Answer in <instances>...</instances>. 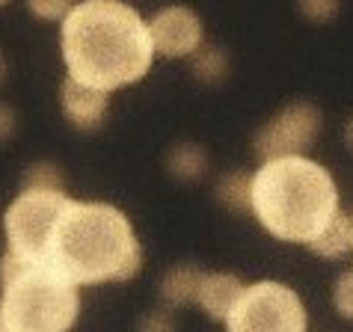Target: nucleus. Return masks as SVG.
Returning a JSON list of instances; mask_svg holds the SVG:
<instances>
[{"label": "nucleus", "mask_w": 353, "mask_h": 332, "mask_svg": "<svg viewBox=\"0 0 353 332\" xmlns=\"http://www.w3.org/2000/svg\"><path fill=\"white\" fill-rule=\"evenodd\" d=\"M60 51L72 81L113 92L140 83L154 63L149 24L125 0H81L63 18Z\"/></svg>", "instance_id": "1"}, {"label": "nucleus", "mask_w": 353, "mask_h": 332, "mask_svg": "<svg viewBox=\"0 0 353 332\" xmlns=\"http://www.w3.org/2000/svg\"><path fill=\"white\" fill-rule=\"evenodd\" d=\"M45 264L77 288L128 282L143 270V247L116 205L72 199L51 234Z\"/></svg>", "instance_id": "2"}, {"label": "nucleus", "mask_w": 353, "mask_h": 332, "mask_svg": "<svg viewBox=\"0 0 353 332\" xmlns=\"http://www.w3.org/2000/svg\"><path fill=\"white\" fill-rule=\"evenodd\" d=\"M339 187L327 166L309 158L264 160L252 172V217L276 240H315L336 217Z\"/></svg>", "instance_id": "3"}, {"label": "nucleus", "mask_w": 353, "mask_h": 332, "mask_svg": "<svg viewBox=\"0 0 353 332\" xmlns=\"http://www.w3.org/2000/svg\"><path fill=\"white\" fill-rule=\"evenodd\" d=\"M81 311V288L48 264L12 249L0 256V324L6 332H68Z\"/></svg>", "instance_id": "4"}, {"label": "nucleus", "mask_w": 353, "mask_h": 332, "mask_svg": "<svg viewBox=\"0 0 353 332\" xmlns=\"http://www.w3.org/2000/svg\"><path fill=\"white\" fill-rule=\"evenodd\" d=\"M68 202L72 196L65 190H21L3 214L6 249L33 264H45L48 243Z\"/></svg>", "instance_id": "5"}, {"label": "nucleus", "mask_w": 353, "mask_h": 332, "mask_svg": "<svg viewBox=\"0 0 353 332\" xmlns=\"http://www.w3.org/2000/svg\"><path fill=\"white\" fill-rule=\"evenodd\" d=\"M223 324L225 332H306L309 315L294 288L261 279L247 285Z\"/></svg>", "instance_id": "6"}, {"label": "nucleus", "mask_w": 353, "mask_h": 332, "mask_svg": "<svg viewBox=\"0 0 353 332\" xmlns=\"http://www.w3.org/2000/svg\"><path fill=\"white\" fill-rule=\"evenodd\" d=\"M323 116L312 101H291L268 119L252 136V152L264 160L276 158H306V152L318 143Z\"/></svg>", "instance_id": "7"}, {"label": "nucleus", "mask_w": 353, "mask_h": 332, "mask_svg": "<svg viewBox=\"0 0 353 332\" xmlns=\"http://www.w3.org/2000/svg\"><path fill=\"white\" fill-rule=\"evenodd\" d=\"M145 24H149L154 54L166 56V60L193 56L205 42L202 18L184 3H172V6L158 9Z\"/></svg>", "instance_id": "8"}, {"label": "nucleus", "mask_w": 353, "mask_h": 332, "mask_svg": "<svg viewBox=\"0 0 353 332\" xmlns=\"http://www.w3.org/2000/svg\"><path fill=\"white\" fill-rule=\"evenodd\" d=\"M60 104H63V113L68 125L74 131H83V134H92L101 128L107 110H110V92H101V90H92V86H83L65 77L63 86H60Z\"/></svg>", "instance_id": "9"}, {"label": "nucleus", "mask_w": 353, "mask_h": 332, "mask_svg": "<svg viewBox=\"0 0 353 332\" xmlns=\"http://www.w3.org/2000/svg\"><path fill=\"white\" fill-rule=\"evenodd\" d=\"M243 291H247V285H243V279L234 276V273H223V270L205 273L199 282V294H196V306L211 320H225Z\"/></svg>", "instance_id": "10"}, {"label": "nucleus", "mask_w": 353, "mask_h": 332, "mask_svg": "<svg viewBox=\"0 0 353 332\" xmlns=\"http://www.w3.org/2000/svg\"><path fill=\"white\" fill-rule=\"evenodd\" d=\"M306 249L312 252V256L330 258V261L345 258L347 252H353V214L339 208L336 217L323 226V231L318 234V238L306 243Z\"/></svg>", "instance_id": "11"}, {"label": "nucleus", "mask_w": 353, "mask_h": 332, "mask_svg": "<svg viewBox=\"0 0 353 332\" xmlns=\"http://www.w3.org/2000/svg\"><path fill=\"white\" fill-rule=\"evenodd\" d=\"M202 276H205V270H199L196 264H175L166 270L161 279V297L166 302V309H181V306L196 302Z\"/></svg>", "instance_id": "12"}, {"label": "nucleus", "mask_w": 353, "mask_h": 332, "mask_svg": "<svg viewBox=\"0 0 353 332\" xmlns=\"http://www.w3.org/2000/svg\"><path fill=\"white\" fill-rule=\"evenodd\" d=\"M166 172L172 175L175 181H199L208 172V152L202 149L199 143L184 140L175 143L170 152H166Z\"/></svg>", "instance_id": "13"}, {"label": "nucleus", "mask_w": 353, "mask_h": 332, "mask_svg": "<svg viewBox=\"0 0 353 332\" xmlns=\"http://www.w3.org/2000/svg\"><path fill=\"white\" fill-rule=\"evenodd\" d=\"M229 68H232L229 54H225V48H220V45L202 42L199 51L190 56V72H193L196 81L205 83V86L223 83L225 77H229Z\"/></svg>", "instance_id": "14"}, {"label": "nucleus", "mask_w": 353, "mask_h": 332, "mask_svg": "<svg viewBox=\"0 0 353 332\" xmlns=\"http://www.w3.org/2000/svg\"><path fill=\"white\" fill-rule=\"evenodd\" d=\"M214 193H217V202L223 208L238 211V214L250 211L252 208V175L250 172H225V175H220Z\"/></svg>", "instance_id": "15"}, {"label": "nucleus", "mask_w": 353, "mask_h": 332, "mask_svg": "<svg viewBox=\"0 0 353 332\" xmlns=\"http://www.w3.org/2000/svg\"><path fill=\"white\" fill-rule=\"evenodd\" d=\"M24 190H63V172L51 160H36L24 169Z\"/></svg>", "instance_id": "16"}, {"label": "nucleus", "mask_w": 353, "mask_h": 332, "mask_svg": "<svg viewBox=\"0 0 353 332\" xmlns=\"http://www.w3.org/2000/svg\"><path fill=\"white\" fill-rule=\"evenodd\" d=\"M339 9L341 0H297V12L312 24H330Z\"/></svg>", "instance_id": "17"}, {"label": "nucleus", "mask_w": 353, "mask_h": 332, "mask_svg": "<svg viewBox=\"0 0 353 332\" xmlns=\"http://www.w3.org/2000/svg\"><path fill=\"white\" fill-rule=\"evenodd\" d=\"M39 21H63L77 0H24Z\"/></svg>", "instance_id": "18"}, {"label": "nucleus", "mask_w": 353, "mask_h": 332, "mask_svg": "<svg viewBox=\"0 0 353 332\" xmlns=\"http://www.w3.org/2000/svg\"><path fill=\"white\" fill-rule=\"evenodd\" d=\"M332 306L345 320H353V270H345L332 285Z\"/></svg>", "instance_id": "19"}, {"label": "nucleus", "mask_w": 353, "mask_h": 332, "mask_svg": "<svg viewBox=\"0 0 353 332\" xmlns=\"http://www.w3.org/2000/svg\"><path fill=\"white\" fill-rule=\"evenodd\" d=\"M140 332H179V324H175L172 309H154L149 315L140 318Z\"/></svg>", "instance_id": "20"}, {"label": "nucleus", "mask_w": 353, "mask_h": 332, "mask_svg": "<svg viewBox=\"0 0 353 332\" xmlns=\"http://www.w3.org/2000/svg\"><path fill=\"white\" fill-rule=\"evenodd\" d=\"M15 128H18V116H15V110H12L9 104L0 101V143H6L9 136L15 134Z\"/></svg>", "instance_id": "21"}, {"label": "nucleus", "mask_w": 353, "mask_h": 332, "mask_svg": "<svg viewBox=\"0 0 353 332\" xmlns=\"http://www.w3.org/2000/svg\"><path fill=\"white\" fill-rule=\"evenodd\" d=\"M345 145H347V149L353 152V116H350V119L345 122Z\"/></svg>", "instance_id": "22"}, {"label": "nucleus", "mask_w": 353, "mask_h": 332, "mask_svg": "<svg viewBox=\"0 0 353 332\" xmlns=\"http://www.w3.org/2000/svg\"><path fill=\"white\" fill-rule=\"evenodd\" d=\"M3 81H6V56L0 54V83H3Z\"/></svg>", "instance_id": "23"}, {"label": "nucleus", "mask_w": 353, "mask_h": 332, "mask_svg": "<svg viewBox=\"0 0 353 332\" xmlns=\"http://www.w3.org/2000/svg\"><path fill=\"white\" fill-rule=\"evenodd\" d=\"M6 3H9V0H0V6H6Z\"/></svg>", "instance_id": "24"}, {"label": "nucleus", "mask_w": 353, "mask_h": 332, "mask_svg": "<svg viewBox=\"0 0 353 332\" xmlns=\"http://www.w3.org/2000/svg\"><path fill=\"white\" fill-rule=\"evenodd\" d=\"M0 332H6V329H3V324H0Z\"/></svg>", "instance_id": "25"}]
</instances>
